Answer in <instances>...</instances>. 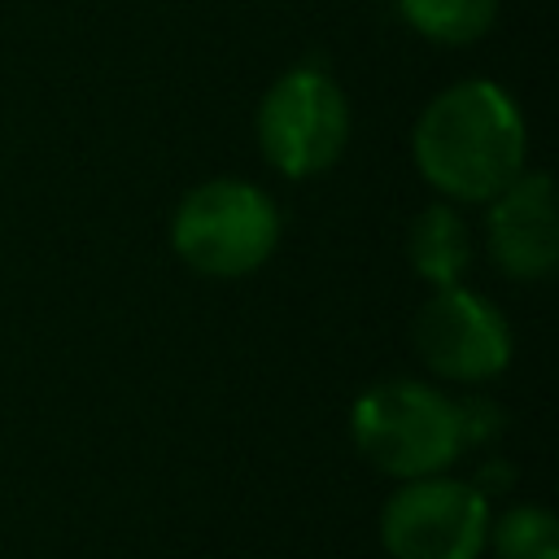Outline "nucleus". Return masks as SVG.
Returning <instances> with one entry per match:
<instances>
[{
	"mask_svg": "<svg viewBox=\"0 0 559 559\" xmlns=\"http://www.w3.org/2000/svg\"><path fill=\"white\" fill-rule=\"evenodd\" d=\"M411 153L445 201H489L524 170V114L493 79H463L424 105Z\"/></svg>",
	"mask_w": 559,
	"mask_h": 559,
	"instance_id": "nucleus-1",
	"label": "nucleus"
},
{
	"mask_svg": "<svg viewBox=\"0 0 559 559\" xmlns=\"http://www.w3.org/2000/svg\"><path fill=\"white\" fill-rule=\"evenodd\" d=\"M349 437L358 454L393 480L445 472L463 454L454 402L411 376L376 380L362 389L349 411Z\"/></svg>",
	"mask_w": 559,
	"mask_h": 559,
	"instance_id": "nucleus-2",
	"label": "nucleus"
},
{
	"mask_svg": "<svg viewBox=\"0 0 559 559\" xmlns=\"http://www.w3.org/2000/svg\"><path fill=\"white\" fill-rule=\"evenodd\" d=\"M170 245L183 266L210 280L253 275L280 245L275 201L245 179H205L170 214Z\"/></svg>",
	"mask_w": 559,
	"mask_h": 559,
	"instance_id": "nucleus-3",
	"label": "nucleus"
},
{
	"mask_svg": "<svg viewBox=\"0 0 559 559\" xmlns=\"http://www.w3.org/2000/svg\"><path fill=\"white\" fill-rule=\"evenodd\" d=\"M258 148L284 179L332 170L349 144V100L319 61L288 66L258 105Z\"/></svg>",
	"mask_w": 559,
	"mask_h": 559,
	"instance_id": "nucleus-4",
	"label": "nucleus"
},
{
	"mask_svg": "<svg viewBox=\"0 0 559 559\" xmlns=\"http://www.w3.org/2000/svg\"><path fill=\"white\" fill-rule=\"evenodd\" d=\"M489 537V498L472 480L415 476L380 511L389 559H480Z\"/></svg>",
	"mask_w": 559,
	"mask_h": 559,
	"instance_id": "nucleus-5",
	"label": "nucleus"
},
{
	"mask_svg": "<svg viewBox=\"0 0 559 559\" xmlns=\"http://www.w3.org/2000/svg\"><path fill=\"white\" fill-rule=\"evenodd\" d=\"M411 341L428 371L459 384L493 380L511 362V328L502 310L463 284L432 288V297L415 310Z\"/></svg>",
	"mask_w": 559,
	"mask_h": 559,
	"instance_id": "nucleus-6",
	"label": "nucleus"
},
{
	"mask_svg": "<svg viewBox=\"0 0 559 559\" xmlns=\"http://www.w3.org/2000/svg\"><path fill=\"white\" fill-rule=\"evenodd\" d=\"M485 205V240L498 271L511 280H546L559 266V218L550 175L520 170Z\"/></svg>",
	"mask_w": 559,
	"mask_h": 559,
	"instance_id": "nucleus-7",
	"label": "nucleus"
},
{
	"mask_svg": "<svg viewBox=\"0 0 559 559\" xmlns=\"http://www.w3.org/2000/svg\"><path fill=\"white\" fill-rule=\"evenodd\" d=\"M406 262L411 271L432 284V288H450L463 284L467 266H472V236L463 214L450 201H432L411 218L406 231Z\"/></svg>",
	"mask_w": 559,
	"mask_h": 559,
	"instance_id": "nucleus-8",
	"label": "nucleus"
},
{
	"mask_svg": "<svg viewBox=\"0 0 559 559\" xmlns=\"http://www.w3.org/2000/svg\"><path fill=\"white\" fill-rule=\"evenodd\" d=\"M402 22L432 44H476L498 22V0H397Z\"/></svg>",
	"mask_w": 559,
	"mask_h": 559,
	"instance_id": "nucleus-9",
	"label": "nucleus"
},
{
	"mask_svg": "<svg viewBox=\"0 0 559 559\" xmlns=\"http://www.w3.org/2000/svg\"><path fill=\"white\" fill-rule=\"evenodd\" d=\"M485 550L493 559H559V520L542 502H515L489 515Z\"/></svg>",
	"mask_w": 559,
	"mask_h": 559,
	"instance_id": "nucleus-10",
	"label": "nucleus"
},
{
	"mask_svg": "<svg viewBox=\"0 0 559 559\" xmlns=\"http://www.w3.org/2000/svg\"><path fill=\"white\" fill-rule=\"evenodd\" d=\"M454 415H459V441H463V450L467 445H489L507 428L502 406L489 402V397H459L454 402Z\"/></svg>",
	"mask_w": 559,
	"mask_h": 559,
	"instance_id": "nucleus-11",
	"label": "nucleus"
},
{
	"mask_svg": "<svg viewBox=\"0 0 559 559\" xmlns=\"http://www.w3.org/2000/svg\"><path fill=\"white\" fill-rule=\"evenodd\" d=\"M511 463L507 459H485L480 467H476V476H472V485L485 493V498H493V493H502V489H511Z\"/></svg>",
	"mask_w": 559,
	"mask_h": 559,
	"instance_id": "nucleus-12",
	"label": "nucleus"
}]
</instances>
